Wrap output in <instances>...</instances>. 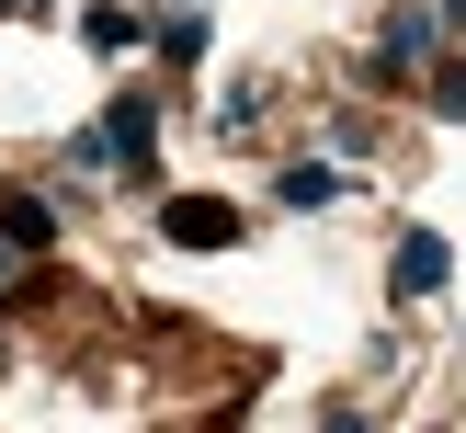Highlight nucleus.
Segmentation results:
<instances>
[{
  "mask_svg": "<svg viewBox=\"0 0 466 433\" xmlns=\"http://www.w3.org/2000/svg\"><path fill=\"white\" fill-rule=\"evenodd\" d=\"M80 35H91V46H137L148 23H137V12H114V0H91V12H80Z\"/></svg>",
  "mask_w": 466,
  "mask_h": 433,
  "instance_id": "6",
  "label": "nucleus"
},
{
  "mask_svg": "<svg viewBox=\"0 0 466 433\" xmlns=\"http://www.w3.org/2000/svg\"><path fill=\"white\" fill-rule=\"evenodd\" d=\"M341 194V171H319V160H296V171H285V205H330Z\"/></svg>",
  "mask_w": 466,
  "mask_h": 433,
  "instance_id": "8",
  "label": "nucleus"
},
{
  "mask_svg": "<svg viewBox=\"0 0 466 433\" xmlns=\"http://www.w3.org/2000/svg\"><path fill=\"white\" fill-rule=\"evenodd\" d=\"M330 433H364V422H353V410H341V422H330Z\"/></svg>",
  "mask_w": 466,
  "mask_h": 433,
  "instance_id": "11",
  "label": "nucleus"
},
{
  "mask_svg": "<svg viewBox=\"0 0 466 433\" xmlns=\"http://www.w3.org/2000/svg\"><path fill=\"white\" fill-rule=\"evenodd\" d=\"M0 273H12V240H0Z\"/></svg>",
  "mask_w": 466,
  "mask_h": 433,
  "instance_id": "13",
  "label": "nucleus"
},
{
  "mask_svg": "<svg viewBox=\"0 0 466 433\" xmlns=\"http://www.w3.org/2000/svg\"><path fill=\"white\" fill-rule=\"evenodd\" d=\"M159 57L194 68V57H205V12H171V23H159Z\"/></svg>",
  "mask_w": 466,
  "mask_h": 433,
  "instance_id": "7",
  "label": "nucleus"
},
{
  "mask_svg": "<svg viewBox=\"0 0 466 433\" xmlns=\"http://www.w3.org/2000/svg\"><path fill=\"white\" fill-rule=\"evenodd\" d=\"M432 114H466V68H444V80H432Z\"/></svg>",
  "mask_w": 466,
  "mask_h": 433,
  "instance_id": "9",
  "label": "nucleus"
},
{
  "mask_svg": "<svg viewBox=\"0 0 466 433\" xmlns=\"http://www.w3.org/2000/svg\"><path fill=\"white\" fill-rule=\"evenodd\" d=\"M444 23H466V0H444Z\"/></svg>",
  "mask_w": 466,
  "mask_h": 433,
  "instance_id": "12",
  "label": "nucleus"
},
{
  "mask_svg": "<svg viewBox=\"0 0 466 433\" xmlns=\"http://www.w3.org/2000/svg\"><path fill=\"white\" fill-rule=\"evenodd\" d=\"M444 273H455V251L432 240V228H410L399 240V296H444Z\"/></svg>",
  "mask_w": 466,
  "mask_h": 433,
  "instance_id": "4",
  "label": "nucleus"
},
{
  "mask_svg": "<svg viewBox=\"0 0 466 433\" xmlns=\"http://www.w3.org/2000/svg\"><path fill=\"white\" fill-rule=\"evenodd\" d=\"M159 240H182V251H228V240H239V205H217V194H171V205H159Z\"/></svg>",
  "mask_w": 466,
  "mask_h": 433,
  "instance_id": "2",
  "label": "nucleus"
},
{
  "mask_svg": "<svg viewBox=\"0 0 466 433\" xmlns=\"http://www.w3.org/2000/svg\"><path fill=\"white\" fill-rule=\"evenodd\" d=\"M432 57V12H399V23H387V35H376V57H364V80H410V68H421Z\"/></svg>",
  "mask_w": 466,
  "mask_h": 433,
  "instance_id": "3",
  "label": "nucleus"
},
{
  "mask_svg": "<svg viewBox=\"0 0 466 433\" xmlns=\"http://www.w3.org/2000/svg\"><path fill=\"white\" fill-rule=\"evenodd\" d=\"M0 240H12V263H35V251L57 240V205H46V194H12V205H0Z\"/></svg>",
  "mask_w": 466,
  "mask_h": 433,
  "instance_id": "5",
  "label": "nucleus"
},
{
  "mask_svg": "<svg viewBox=\"0 0 466 433\" xmlns=\"http://www.w3.org/2000/svg\"><path fill=\"white\" fill-rule=\"evenodd\" d=\"M0 12H46V0H0Z\"/></svg>",
  "mask_w": 466,
  "mask_h": 433,
  "instance_id": "10",
  "label": "nucleus"
},
{
  "mask_svg": "<svg viewBox=\"0 0 466 433\" xmlns=\"http://www.w3.org/2000/svg\"><path fill=\"white\" fill-rule=\"evenodd\" d=\"M148 137H159V103H148V91H126V103H103V114H91L80 171H148Z\"/></svg>",
  "mask_w": 466,
  "mask_h": 433,
  "instance_id": "1",
  "label": "nucleus"
}]
</instances>
